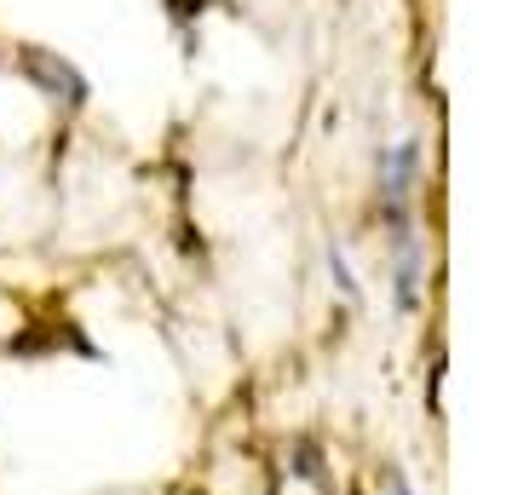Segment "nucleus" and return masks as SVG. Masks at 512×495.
<instances>
[{
	"instance_id": "1",
	"label": "nucleus",
	"mask_w": 512,
	"mask_h": 495,
	"mask_svg": "<svg viewBox=\"0 0 512 495\" xmlns=\"http://www.w3.org/2000/svg\"><path fill=\"white\" fill-rule=\"evenodd\" d=\"M392 495H415V490H409V484H403V478H392Z\"/></svg>"
}]
</instances>
